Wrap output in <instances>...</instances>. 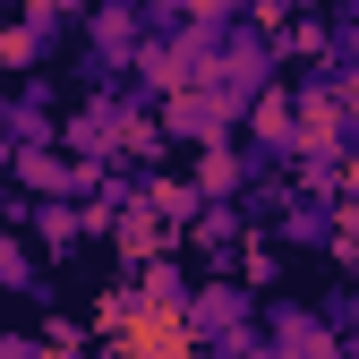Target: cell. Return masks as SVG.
Instances as JSON below:
<instances>
[{"label": "cell", "instance_id": "obj_1", "mask_svg": "<svg viewBox=\"0 0 359 359\" xmlns=\"http://www.w3.org/2000/svg\"><path fill=\"white\" fill-rule=\"evenodd\" d=\"M197 325H205V334H231V325H240V291H205V299H197ZM197 325H189V334H197Z\"/></svg>", "mask_w": 359, "mask_h": 359}, {"label": "cell", "instance_id": "obj_2", "mask_svg": "<svg viewBox=\"0 0 359 359\" xmlns=\"http://www.w3.org/2000/svg\"><path fill=\"white\" fill-rule=\"evenodd\" d=\"M0 359H43V342H9V351H0Z\"/></svg>", "mask_w": 359, "mask_h": 359}]
</instances>
